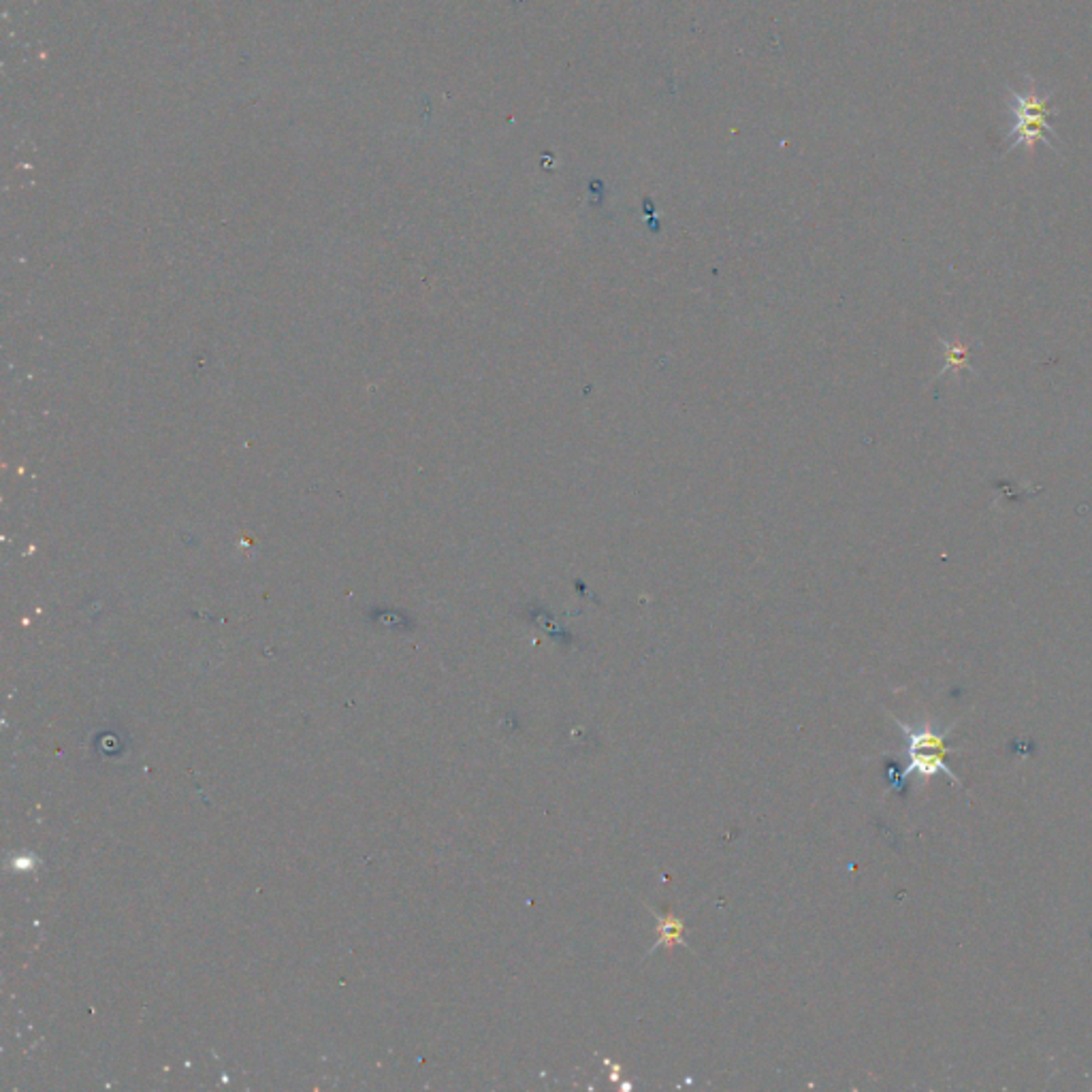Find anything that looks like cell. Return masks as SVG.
<instances>
[{"label":"cell","instance_id":"cell-1","mask_svg":"<svg viewBox=\"0 0 1092 1092\" xmlns=\"http://www.w3.org/2000/svg\"><path fill=\"white\" fill-rule=\"evenodd\" d=\"M894 724L902 730V734H905V741H907L909 762L905 766V770H902V777L918 775L919 779L928 781L930 777L943 773V775L950 777V781L954 783V786L963 787L960 777L954 773L950 766L946 764V756L950 753V747H947V736H950V732L956 728V725L950 724L946 730H937L933 722H928V719L918 725H909L896 717H894Z\"/></svg>","mask_w":1092,"mask_h":1092},{"label":"cell","instance_id":"cell-2","mask_svg":"<svg viewBox=\"0 0 1092 1092\" xmlns=\"http://www.w3.org/2000/svg\"><path fill=\"white\" fill-rule=\"evenodd\" d=\"M1008 93L1011 96L1009 110L1016 116V124L1009 133L1011 143L1008 146V152L1020 146L1033 152L1037 143H1043V146L1056 150L1054 141H1052L1056 139V130L1052 129V118H1054L1056 111L1050 107V99L1054 93L1052 90L1042 93L1034 84L1028 88V93H1016L1014 88H1008Z\"/></svg>","mask_w":1092,"mask_h":1092},{"label":"cell","instance_id":"cell-3","mask_svg":"<svg viewBox=\"0 0 1092 1092\" xmlns=\"http://www.w3.org/2000/svg\"><path fill=\"white\" fill-rule=\"evenodd\" d=\"M941 344L946 348V352H943V368L937 374V378H943L946 374L958 376L963 371H971V344H966L963 340H941Z\"/></svg>","mask_w":1092,"mask_h":1092},{"label":"cell","instance_id":"cell-4","mask_svg":"<svg viewBox=\"0 0 1092 1092\" xmlns=\"http://www.w3.org/2000/svg\"><path fill=\"white\" fill-rule=\"evenodd\" d=\"M657 918V939L655 947L660 946H674V943H685L683 941V922L679 918H674L668 913V916H655ZM653 947V950H655ZM651 950V952H653Z\"/></svg>","mask_w":1092,"mask_h":1092}]
</instances>
